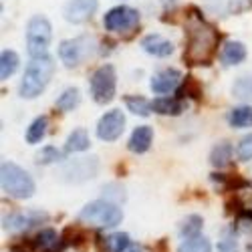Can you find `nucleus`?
Instances as JSON below:
<instances>
[{
	"mask_svg": "<svg viewBox=\"0 0 252 252\" xmlns=\"http://www.w3.org/2000/svg\"><path fill=\"white\" fill-rule=\"evenodd\" d=\"M218 32L206 25L204 20H196L188 29V43L184 51V61L188 65H210L218 49Z\"/></svg>",
	"mask_w": 252,
	"mask_h": 252,
	"instance_id": "nucleus-1",
	"label": "nucleus"
},
{
	"mask_svg": "<svg viewBox=\"0 0 252 252\" xmlns=\"http://www.w3.org/2000/svg\"><path fill=\"white\" fill-rule=\"evenodd\" d=\"M55 73V61L53 57H40V59H32L29 63V67L23 75L20 81V97L23 99H34L43 93L49 85V81Z\"/></svg>",
	"mask_w": 252,
	"mask_h": 252,
	"instance_id": "nucleus-2",
	"label": "nucleus"
},
{
	"mask_svg": "<svg viewBox=\"0 0 252 252\" xmlns=\"http://www.w3.org/2000/svg\"><path fill=\"white\" fill-rule=\"evenodd\" d=\"M0 182L2 190L12 198H31L34 194V182L29 172L12 161H2L0 165Z\"/></svg>",
	"mask_w": 252,
	"mask_h": 252,
	"instance_id": "nucleus-3",
	"label": "nucleus"
},
{
	"mask_svg": "<svg viewBox=\"0 0 252 252\" xmlns=\"http://www.w3.org/2000/svg\"><path fill=\"white\" fill-rule=\"evenodd\" d=\"M51 36H53V29H51L49 18L34 14L27 25V51H29L31 59L47 57Z\"/></svg>",
	"mask_w": 252,
	"mask_h": 252,
	"instance_id": "nucleus-4",
	"label": "nucleus"
},
{
	"mask_svg": "<svg viewBox=\"0 0 252 252\" xmlns=\"http://www.w3.org/2000/svg\"><path fill=\"white\" fill-rule=\"evenodd\" d=\"M121 218H123L121 208H117L109 200H95V202L87 204L79 214L81 222L101 226V228H113L121 222Z\"/></svg>",
	"mask_w": 252,
	"mask_h": 252,
	"instance_id": "nucleus-5",
	"label": "nucleus"
},
{
	"mask_svg": "<svg viewBox=\"0 0 252 252\" xmlns=\"http://www.w3.org/2000/svg\"><path fill=\"white\" fill-rule=\"evenodd\" d=\"M115 85H117L115 69L111 65H103L91 77V97L99 105L111 103L115 97Z\"/></svg>",
	"mask_w": 252,
	"mask_h": 252,
	"instance_id": "nucleus-6",
	"label": "nucleus"
},
{
	"mask_svg": "<svg viewBox=\"0 0 252 252\" xmlns=\"http://www.w3.org/2000/svg\"><path fill=\"white\" fill-rule=\"evenodd\" d=\"M91 53V40L87 36H79V38H69L63 40L59 45V59L63 61V65L67 69L79 67L81 61Z\"/></svg>",
	"mask_w": 252,
	"mask_h": 252,
	"instance_id": "nucleus-7",
	"label": "nucleus"
},
{
	"mask_svg": "<svg viewBox=\"0 0 252 252\" xmlns=\"http://www.w3.org/2000/svg\"><path fill=\"white\" fill-rule=\"evenodd\" d=\"M139 25V12L131 6H115L103 16V27L111 32H123Z\"/></svg>",
	"mask_w": 252,
	"mask_h": 252,
	"instance_id": "nucleus-8",
	"label": "nucleus"
},
{
	"mask_svg": "<svg viewBox=\"0 0 252 252\" xmlns=\"http://www.w3.org/2000/svg\"><path fill=\"white\" fill-rule=\"evenodd\" d=\"M125 129V117L119 109L107 111L97 123V135L103 141H115Z\"/></svg>",
	"mask_w": 252,
	"mask_h": 252,
	"instance_id": "nucleus-9",
	"label": "nucleus"
},
{
	"mask_svg": "<svg viewBox=\"0 0 252 252\" xmlns=\"http://www.w3.org/2000/svg\"><path fill=\"white\" fill-rule=\"evenodd\" d=\"M99 170V161L97 158H79V159H73L71 163H67L63 167V176L69 182H83V180H89L97 174Z\"/></svg>",
	"mask_w": 252,
	"mask_h": 252,
	"instance_id": "nucleus-10",
	"label": "nucleus"
},
{
	"mask_svg": "<svg viewBox=\"0 0 252 252\" xmlns=\"http://www.w3.org/2000/svg\"><path fill=\"white\" fill-rule=\"evenodd\" d=\"M97 6H99L97 0H69V2L63 6V16L73 25H81L95 14Z\"/></svg>",
	"mask_w": 252,
	"mask_h": 252,
	"instance_id": "nucleus-11",
	"label": "nucleus"
},
{
	"mask_svg": "<svg viewBox=\"0 0 252 252\" xmlns=\"http://www.w3.org/2000/svg\"><path fill=\"white\" fill-rule=\"evenodd\" d=\"M182 81V73L178 69H163L159 73H156L152 77V83H150V87L154 93L158 95H165V93H170L178 87V83Z\"/></svg>",
	"mask_w": 252,
	"mask_h": 252,
	"instance_id": "nucleus-12",
	"label": "nucleus"
},
{
	"mask_svg": "<svg viewBox=\"0 0 252 252\" xmlns=\"http://www.w3.org/2000/svg\"><path fill=\"white\" fill-rule=\"evenodd\" d=\"M141 49L154 55V57H170L174 53V45L167 38H163L161 34H148L141 38Z\"/></svg>",
	"mask_w": 252,
	"mask_h": 252,
	"instance_id": "nucleus-13",
	"label": "nucleus"
},
{
	"mask_svg": "<svg viewBox=\"0 0 252 252\" xmlns=\"http://www.w3.org/2000/svg\"><path fill=\"white\" fill-rule=\"evenodd\" d=\"M152 139H154V129L150 125H139V127L133 129L131 137H129V143L127 148L133 152V154H145L150 150L152 145Z\"/></svg>",
	"mask_w": 252,
	"mask_h": 252,
	"instance_id": "nucleus-14",
	"label": "nucleus"
},
{
	"mask_svg": "<svg viewBox=\"0 0 252 252\" xmlns=\"http://www.w3.org/2000/svg\"><path fill=\"white\" fill-rule=\"evenodd\" d=\"M220 59L224 65H238V63L246 59V47L240 40H228L220 53Z\"/></svg>",
	"mask_w": 252,
	"mask_h": 252,
	"instance_id": "nucleus-15",
	"label": "nucleus"
},
{
	"mask_svg": "<svg viewBox=\"0 0 252 252\" xmlns=\"http://www.w3.org/2000/svg\"><path fill=\"white\" fill-rule=\"evenodd\" d=\"M152 109L159 115H180L184 111V105L180 99H174V97H158L152 103Z\"/></svg>",
	"mask_w": 252,
	"mask_h": 252,
	"instance_id": "nucleus-16",
	"label": "nucleus"
},
{
	"mask_svg": "<svg viewBox=\"0 0 252 252\" xmlns=\"http://www.w3.org/2000/svg\"><path fill=\"white\" fill-rule=\"evenodd\" d=\"M228 123L232 127H252V107L250 105H240V107L230 109Z\"/></svg>",
	"mask_w": 252,
	"mask_h": 252,
	"instance_id": "nucleus-17",
	"label": "nucleus"
},
{
	"mask_svg": "<svg viewBox=\"0 0 252 252\" xmlns=\"http://www.w3.org/2000/svg\"><path fill=\"white\" fill-rule=\"evenodd\" d=\"M89 133L83 129V127H79V129H75L69 137H67V143H65V150L71 154V152H85L87 148H89Z\"/></svg>",
	"mask_w": 252,
	"mask_h": 252,
	"instance_id": "nucleus-18",
	"label": "nucleus"
},
{
	"mask_svg": "<svg viewBox=\"0 0 252 252\" xmlns=\"http://www.w3.org/2000/svg\"><path fill=\"white\" fill-rule=\"evenodd\" d=\"M79 101H81V93H79V89L77 87H69V89H65L61 95H59V99H57V109L59 111H73L77 105H79Z\"/></svg>",
	"mask_w": 252,
	"mask_h": 252,
	"instance_id": "nucleus-19",
	"label": "nucleus"
},
{
	"mask_svg": "<svg viewBox=\"0 0 252 252\" xmlns=\"http://www.w3.org/2000/svg\"><path fill=\"white\" fill-rule=\"evenodd\" d=\"M230 158H232V145L228 141H220L218 145H214L212 154H210V161H212V165H216V167L228 165Z\"/></svg>",
	"mask_w": 252,
	"mask_h": 252,
	"instance_id": "nucleus-20",
	"label": "nucleus"
},
{
	"mask_svg": "<svg viewBox=\"0 0 252 252\" xmlns=\"http://www.w3.org/2000/svg\"><path fill=\"white\" fill-rule=\"evenodd\" d=\"M125 105H127V109L135 115H141V117H148L154 109H152V103L148 99H143L141 95H127L125 97Z\"/></svg>",
	"mask_w": 252,
	"mask_h": 252,
	"instance_id": "nucleus-21",
	"label": "nucleus"
},
{
	"mask_svg": "<svg viewBox=\"0 0 252 252\" xmlns=\"http://www.w3.org/2000/svg\"><path fill=\"white\" fill-rule=\"evenodd\" d=\"M232 95L240 101H252V75H242L234 81Z\"/></svg>",
	"mask_w": 252,
	"mask_h": 252,
	"instance_id": "nucleus-22",
	"label": "nucleus"
},
{
	"mask_svg": "<svg viewBox=\"0 0 252 252\" xmlns=\"http://www.w3.org/2000/svg\"><path fill=\"white\" fill-rule=\"evenodd\" d=\"M16 69H18V55L8 49L2 51V55H0V77L8 79L14 75Z\"/></svg>",
	"mask_w": 252,
	"mask_h": 252,
	"instance_id": "nucleus-23",
	"label": "nucleus"
},
{
	"mask_svg": "<svg viewBox=\"0 0 252 252\" xmlns=\"http://www.w3.org/2000/svg\"><path fill=\"white\" fill-rule=\"evenodd\" d=\"M200 230H202V218L196 216V214H192V216H188L184 220L180 232H182V236L186 240H192V238H198L200 236Z\"/></svg>",
	"mask_w": 252,
	"mask_h": 252,
	"instance_id": "nucleus-24",
	"label": "nucleus"
},
{
	"mask_svg": "<svg viewBox=\"0 0 252 252\" xmlns=\"http://www.w3.org/2000/svg\"><path fill=\"white\" fill-rule=\"evenodd\" d=\"M45 133H47V117H36L31 123L29 131H27V141L29 143H38L45 137Z\"/></svg>",
	"mask_w": 252,
	"mask_h": 252,
	"instance_id": "nucleus-25",
	"label": "nucleus"
},
{
	"mask_svg": "<svg viewBox=\"0 0 252 252\" xmlns=\"http://www.w3.org/2000/svg\"><path fill=\"white\" fill-rule=\"evenodd\" d=\"M57 242H59V236L55 230H43V232H38L36 236V248L38 250H45V252H51L57 248Z\"/></svg>",
	"mask_w": 252,
	"mask_h": 252,
	"instance_id": "nucleus-26",
	"label": "nucleus"
},
{
	"mask_svg": "<svg viewBox=\"0 0 252 252\" xmlns=\"http://www.w3.org/2000/svg\"><path fill=\"white\" fill-rule=\"evenodd\" d=\"M178 252H212V246H210V240L204 236L192 238V240H186Z\"/></svg>",
	"mask_w": 252,
	"mask_h": 252,
	"instance_id": "nucleus-27",
	"label": "nucleus"
},
{
	"mask_svg": "<svg viewBox=\"0 0 252 252\" xmlns=\"http://www.w3.org/2000/svg\"><path fill=\"white\" fill-rule=\"evenodd\" d=\"M129 246H131L129 236H127V234H123V232L111 234V236L107 238V248H109V252H125Z\"/></svg>",
	"mask_w": 252,
	"mask_h": 252,
	"instance_id": "nucleus-28",
	"label": "nucleus"
},
{
	"mask_svg": "<svg viewBox=\"0 0 252 252\" xmlns=\"http://www.w3.org/2000/svg\"><path fill=\"white\" fill-rule=\"evenodd\" d=\"M31 224H32V220L29 216H25V214H12V216L4 218V226L8 230H25Z\"/></svg>",
	"mask_w": 252,
	"mask_h": 252,
	"instance_id": "nucleus-29",
	"label": "nucleus"
},
{
	"mask_svg": "<svg viewBox=\"0 0 252 252\" xmlns=\"http://www.w3.org/2000/svg\"><path fill=\"white\" fill-rule=\"evenodd\" d=\"M63 156H61V152L57 150V148H53V145H47V148H43L38 154H36V163H43V165H47V163H53V161H59Z\"/></svg>",
	"mask_w": 252,
	"mask_h": 252,
	"instance_id": "nucleus-30",
	"label": "nucleus"
},
{
	"mask_svg": "<svg viewBox=\"0 0 252 252\" xmlns=\"http://www.w3.org/2000/svg\"><path fill=\"white\" fill-rule=\"evenodd\" d=\"M184 95H190V97H194V99H198V97L202 95V91H200V87L196 85L194 77H186V85H184V89L178 91V99H182Z\"/></svg>",
	"mask_w": 252,
	"mask_h": 252,
	"instance_id": "nucleus-31",
	"label": "nucleus"
},
{
	"mask_svg": "<svg viewBox=\"0 0 252 252\" xmlns=\"http://www.w3.org/2000/svg\"><path fill=\"white\" fill-rule=\"evenodd\" d=\"M236 154H238V158L244 159V161H246V159H252V133L240 139L238 148H236Z\"/></svg>",
	"mask_w": 252,
	"mask_h": 252,
	"instance_id": "nucleus-32",
	"label": "nucleus"
},
{
	"mask_svg": "<svg viewBox=\"0 0 252 252\" xmlns=\"http://www.w3.org/2000/svg\"><path fill=\"white\" fill-rule=\"evenodd\" d=\"M218 248H220V252H238V248H236L234 240H224Z\"/></svg>",
	"mask_w": 252,
	"mask_h": 252,
	"instance_id": "nucleus-33",
	"label": "nucleus"
},
{
	"mask_svg": "<svg viewBox=\"0 0 252 252\" xmlns=\"http://www.w3.org/2000/svg\"><path fill=\"white\" fill-rule=\"evenodd\" d=\"M125 252H141V248H139V246H129Z\"/></svg>",
	"mask_w": 252,
	"mask_h": 252,
	"instance_id": "nucleus-34",
	"label": "nucleus"
}]
</instances>
